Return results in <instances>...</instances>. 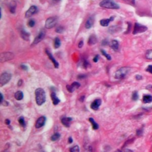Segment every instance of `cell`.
Masks as SVG:
<instances>
[{
	"mask_svg": "<svg viewBox=\"0 0 152 152\" xmlns=\"http://www.w3.org/2000/svg\"><path fill=\"white\" fill-rule=\"evenodd\" d=\"M14 55L12 52H3L1 54V55H0V61L2 62H4L12 60V59L14 58Z\"/></svg>",
	"mask_w": 152,
	"mask_h": 152,
	"instance_id": "cell-6",
	"label": "cell"
},
{
	"mask_svg": "<svg viewBox=\"0 0 152 152\" xmlns=\"http://www.w3.org/2000/svg\"><path fill=\"white\" fill-rule=\"evenodd\" d=\"M11 79V74L8 73H4L0 77V86L2 87L9 82Z\"/></svg>",
	"mask_w": 152,
	"mask_h": 152,
	"instance_id": "cell-4",
	"label": "cell"
},
{
	"mask_svg": "<svg viewBox=\"0 0 152 152\" xmlns=\"http://www.w3.org/2000/svg\"><path fill=\"white\" fill-rule=\"evenodd\" d=\"M94 23V18L93 17H90L88 18V20H87V22H86V24H85V27H86V29H90L91 27L93 26Z\"/></svg>",
	"mask_w": 152,
	"mask_h": 152,
	"instance_id": "cell-16",
	"label": "cell"
},
{
	"mask_svg": "<svg viewBox=\"0 0 152 152\" xmlns=\"http://www.w3.org/2000/svg\"><path fill=\"white\" fill-rule=\"evenodd\" d=\"M107 44H108V42L107 41V39H105V40H103V41H102V45H107Z\"/></svg>",
	"mask_w": 152,
	"mask_h": 152,
	"instance_id": "cell-39",
	"label": "cell"
},
{
	"mask_svg": "<svg viewBox=\"0 0 152 152\" xmlns=\"http://www.w3.org/2000/svg\"><path fill=\"white\" fill-rule=\"evenodd\" d=\"M85 152H92V149H91V147L89 146V147H87L86 149V151Z\"/></svg>",
	"mask_w": 152,
	"mask_h": 152,
	"instance_id": "cell-37",
	"label": "cell"
},
{
	"mask_svg": "<svg viewBox=\"0 0 152 152\" xmlns=\"http://www.w3.org/2000/svg\"><path fill=\"white\" fill-rule=\"evenodd\" d=\"M101 103H102V101H101V99L95 100L91 104V108L93 110H97L100 106H101Z\"/></svg>",
	"mask_w": 152,
	"mask_h": 152,
	"instance_id": "cell-12",
	"label": "cell"
},
{
	"mask_svg": "<svg viewBox=\"0 0 152 152\" xmlns=\"http://www.w3.org/2000/svg\"><path fill=\"white\" fill-rule=\"evenodd\" d=\"M46 54L48 55V57H49V58L50 59V60L52 61V62H53V64H54V66H55V67L56 68H58V67H59L58 62L56 61V60H55V59H54V56H53L52 55V54H51L50 52H49V51L47 50V49H46Z\"/></svg>",
	"mask_w": 152,
	"mask_h": 152,
	"instance_id": "cell-13",
	"label": "cell"
},
{
	"mask_svg": "<svg viewBox=\"0 0 152 152\" xmlns=\"http://www.w3.org/2000/svg\"><path fill=\"white\" fill-rule=\"evenodd\" d=\"M60 134H59V133H55V134H54V135H52V136L51 137V140L53 141H55L58 140L59 139V138H60Z\"/></svg>",
	"mask_w": 152,
	"mask_h": 152,
	"instance_id": "cell-27",
	"label": "cell"
},
{
	"mask_svg": "<svg viewBox=\"0 0 152 152\" xmlns=\"http://www.w3.org/2000/svg\"><path fill=\"white\" fill-rule=\"evenodd\" d=\"M51 98H52V101L53 103H54V105H56L60 103V101L56 96V94L55 93L52 92L51 93Z\"/></svg>",
	"mask_w": 152,
	"mask_h": 152,
	"instance_id": "cell-20",
	"label": "cell"
},
{
	"mask_svg": "<svg viewBox=\"0 0 152 152\" xmlns=\"http://www.w3.org/2000/svg\"><path fill=\"white\" fill-rule=\"evenodd\" d=\"M146 58L148 60H152V50H148L146 53Z\"/></svg>",
	"mask_w": 152,
	"mask_h": 152,
	"instance_id": "cell-26",
	"label": "cell"
},
{
	"mask_svg": "<svg viewBox=\"0 0 152 152\" xmlns=\"http://www.w3.org/2000/svg\"><path fill=\"white\" fill-rule=\"evenodd\" d=\"M99 60V55H97L96 56H95V58H93V61L95 62H97V61H98Z\"/></svg>",
	"mask_w": 152,
	"mask_h": 152,
	"instance_id": "cell-38",
	"label": "cell"
},
{
	"mask_svg": "<svg viewBox=\"0 0 152 152\" xmlns=\"http://www.w3.org/2000/svg\"><path fill=\"white\" fill-rule=\"evenodd\" d=\"M127 1H128V2H129V3H130L131 4H135V0H127Z\"/></svg>",
	"mask_w": 152,
	"mask_h": 152,
	"instance_id": "cell-41",
	"label": "cell"
},
{
	"mask_svg": "<svg viewBox=\"0 0 152 152\" xmlns=\"http://www.w3.org/2000/svg\"><path fill=\"white\" fill-rule=\"evenodd\" d=\"M143 102L145 103H150V102H152V96H151V95H144L143 98Z\"/></svg>",
	"mask_w": 152,
	"mask_h": 152,
	"instance_id": "cell-22",
	"label": "cell"
},
{
	"mask_svg": "<svg viewBox=\"0 0 152 152\" xmlns=\"http://www.w3.org/2000/svg\"><path fill=\"white\" fill-rule=\"evenodd\" d=\"M113 20V17H111V18H107V19H102L100 21V24L102 26L106 27L109 25V23L111 22V21Z\"/></svg>",
	"mask_w": 152,
	"mask_h": 152,
	"instance_id": "cell-14",
	"label": "cell"
},
{
	"mask_svg": "<svg viewBox=\"0 0 152 152\" xmlns=\"http://www.w3.org/2000/svg\"><path fill=\"white\" fill-rule=\"evenodd\" d=\"M147 30V28L146 26L136 23L135 24L134 30H133V34H137V33H143V32H146Z\"/></svg>",
	"mask_w": 152,
	"mask_h": 152,
	"instance_id": "cell-7",
	"label": "cell"
},
{
	"mask_svg": "<svg viewBox=\"0 0 152 152\" xmlns=\"http://www.w3.org/2000/svg\"><path fill=\"white\" fill-rule=\"evenodd\" d=\"M21 36L22 37L24 40H29V37H30V33L29 32H27L25 30H21Z\"/></svg>",
	"mask_w": 152,
	"mask_h": 152,
	"instance_id": "cell-19",
	"label": "cell"
},
{
	"mask_svg": "<svg viewBox=\"0 0 152 152\" xmlns=\"http://www.w3.org/2000/svg\"><path fill=\"white\" fill-rule=\"evenodd\" d=\"M89 121L91 122V124H92V127L93 129H97L99 128V125L95 121V120L93 119V118H89Z\"/></svg>",
	"mask_w": 152,
	"mask_h": 152,
	"instance_id": "cell-24",
	"label": "cell"
},
{
	"mask_svg": "<svg viewBox=\"0 0 152 152\" xmlns=\"http://www.w3.org/2000/svg\"><path fill=\"white\" fill-rule=\"evenodd\" d=\"M36 102L38 105L40 106L45 103L46 101L45 91L43 89L38 88L35 90Z\"/></svg>",
	"mask_w": 152,
	"mask_h": 152,
	"instance_id": "cell-1",
	"label": "cell"
},
{
	"mask_svg": "<svg viewBox=\"0 0 152 152\" xmlns=\"http://www.w3.org/2000/svg\"><path fill=\"white\" fill-rule=\"evenodd\" d=\"M101 7L108 9H118L119 6L112 0H103L99 3Z\"/></svg>",
	"mask_w": 152,
	"mask_h": 152,
	"instance_id": "cell-2",
	"label": "cell"
},
{
	"mask_svg": "<svg viewBox=\"0 0 152 152\" xmlns=\"http://www.w3.org/2000/svg\"><path fill=\"white\" fill-rule=\"evenodd\" d=\"M132 99H133V100H134V101H137V100L138 99V93H137V91H135L133 92V95H132Z\"/></svg>",
	"mask_w": 152,
	"mask_h": 152,
	"instance_id": "cell-31",
	"label": "cell"
},
{
	"mask_svg": "<svg viewBox=\"0 0 152 152\" xmlns=\"http://www.w3.org/2000/svg\"><path fill=\"white\" fill-rule=\"evenodd\" d=\"M21 68H22L23 70H28V67H27V66H26V65H21Z\"/></svg>",
	"mask_w": 152,
	"mask_h": 152,
	"instance_id": "cell-42",
	"label": "cell"
},
{
	"mask_svg": "<svg viewBox=\"0 0 152 152\" xmlns=\"http://www.w3.org/2000/svg\"><path fill=\"white\" fill-rule=\"evenodd\" d=\"M115 152H122L120 150H117Z\"/></svg>",
	"mask_w": 152,
	"mask_h": 152,
	"instance_id": "cell-48",
	"label": "cell"
},
{
	"mask_svg": "<svg viewBox=\"0 0 152 152\" xmlns=\"http://www.w3.org/2000/svg\"><path fill=\"white\" fill-rule=\"evenodd\" d=\"M54 48H58L61 45V41L60 39L58 38H56L54 40Z\"/></svg>",
	"mask_w": 152,
	"mask_h": 152,
	"instance_id": "cell-25",
	"label": "cell"
},
{
	"mask_svg": "<svg viewBox=\"0 0 152 152\" xmlns=\"http://www.w3.org/2000/svg\"><path fill=\"white\" fill-rule=\"evenodd\" d=\"M70 152H80V149L78 146H75L70 149Z\"/></svg>",
	"mask_w": 152,
	"mask_h": 152,
	"instance_id": "cell-29",
	"label": "cell"
},
{
	"mask_svg": "<svg viewBox=\"0 0 152 152\" xmlns=\"http://www.w3.org/2000/svg\"><path fill=\"white\" fill-rule=\"evenodd\" d=\"M110 45H111V47L112 48V49L115 51H117L119 49V43H118V42L117 40H112Z\"/></svg>",
	"mask_w": 152,
	"mask_h": 152,
	"instance_id": "cell-18",
	"label": "cell"
},
{
	"mask_svg": "<svg viewBox=\"0 0 152 152\" xmlns=\"http://www.w3.org/2000/svg\"><path fill=\"white\" fill-rule=\"evenodd\" d=\"M0 96H1V100H0V103H2V101H3V96H2V94H0Z\"/></svg>",
	"mask_w": 152,
	"mask_h": 152,
	"instance_id": "cell-44",
	"label": "cell"
},
{
	"mask_svg": "<svg viewBox=\"0 0 152 152\" xmlns=\"http://www.w3.org/2000/svg\"><path fill=\"white\" fill-rule=\"evenodd\" d=\"M57 23V18L56 17H51L48 18L45 22V28L46 29H51L55 26Z\"/></svg>",
	"mask_w": 152,
	"mask_h": 152,
	"instance_id": "cell-5",
	"label": "cell"
},
{
	"mask_svg": "<svg viewBox=\"0 0 152 152\" xmlns=\"http://www.w3.org/2000/svg\"><path fill=\"white\" fill-rule=\"evenodd\" d=\"M135 79H136L137 80H140L142 79V76H140V75H137V76H135Z\"/></svg>",
	"mask_w": 152,
	"mask_h": 152,
	"instance_id": "cell-40",
	"label": "cell"
},
{
	"mask_svg": "<svg viewBox=\"0 0 152 152\" xmlns=\"http://www.w3.org/2000/svg\"><path fill=\"white\" fill-rule=\"evenodd\" d=\"M80 86V84L78 82H74L71 86L67 85V89L68 90L69 92H73L76 89H77Z\"/></svg>",
	"mask_w": 152,
	"mask_h": 152,
	"instance_id": "cell-11",
	"label": "cell"
},
{
	"mask_svg": "<svg viewBox=\"0 0 152 152\" xmlns=\"http://www.w3.org/2000/svg\"><path fill=\"white\" fill-rule=\"evenodd\" d=\"M64 31V29L63 27L62 26H59L56 29V30H55V32H57L58 33H63Z\"/></svg>",
	"mask_w": 152,
	"mask_h": 152,
	"instance_id": "cell-32",
	"label": "cell"
},
{
	"mask_svg": "<svg viewBox=\"0 0 152 152\" xmlns=\"http://www.w3.org/2000/svg\"><path fill=\"white\" fill-rule=\"evenodd\" d=\"M22 83H23V81H22V80H18V86H22Z\"/></svg>",
	"mask_w": 152,
	"mask_h": 152,
	"instance_id": "cell-43",
	"label": "cell"
},
{
	"mask_svg": "<svg viewBox=\"0 0 152 152\" xmlns=\"http://www.w3.org/2000/svg\"><path fill=\"white\" fill-rule=\"evenodd\" d=\"M124 152H133L132 151V150H129V149H125Z\"/></svg>",
	"mask_w": 152,
	"mask_h": 152,
	"instance_id": "cell-47",
	"label": "cell"
},
{
	"mask_svg": "<svg viewBox=\"0 0 152 152\" xmlns=\"http://www.w3.org/2000/svg\"><path fill=\"white\" fill-rule=\"evenodd\" d=\"M46 122V118L45 117H41L38 119L36 122L35 127L36 128H40L45 125Z\"/></svg>",
	"mask_w": 152,
	"mask_h": 152,
	"instance_id": "cell-10",
	"label": "cell"
},
{
	"mask_svg": "<svg viewBox=\"0 0 152 152\" xmlns=\"http://www.w3.org/2000/svg\"><path fill=\"white\" fill-rule=\"evenodd\" d=\"M14 97H15L17 101H21V100L23 99V93L22 91H18L15 93L14 95Z\"/></svg>",
	"mask_w": 152,
	"mask_h": 152,
	"instance_id": "cell-23",
	"label": "cell"
},
{
	"mask_svg": "<svg viewBox=\"0 0 152 152\" xmlns=\"http://www.w3.org/2000/svg\"><path fill=\"white\" fill-rule=\"evenodd\" d=\"M73 142V139L71 137H69L68 138V143H71Z\"/></svg>",
	"mask_w": 152,
	"mask_h": 152,
	"instance_id": "cell-46",
	"label": "cell"
},
{
	"mask_svg": "<svg viewBox=\"0 0 152 152\" xmlns=\"http://www.w3.org/2000/svg\"><path fill=\"white\" fill-rule=\"evenodd\" d=\"M72 120L71 118H62L61 119V122L65 127H70V122Z\"/></svg>",
	"mask_w": 152,
	"mask_h": 152,
	"instance_id": "cell-15",
	"label": "cell"
},
{
	"mask_svg": "<svg viewBox=\"0 0 152 152\" xmlns=\"http://www.w3.org/2000/svg\"><path fill=\"white\" fill-rule=\"evenodd\" d=\"M45 36V31L44 30L40 31V33H39V34L36 37L34 40H33L32 45H36V44H38V43L40 42L42 40H43V39L44 38Z\"/></svg>",
	"mask_w": 152,
	"mask_h": 152,
	"instance_id": "cell-8",
	"label": "cell"
},
{
	"mask_svg": "<svg viewBox=\"0 0 152 152\" xmlns=\"http://www.w3.org/2000/svg\"><path fill=\"white\" fill-rule=\"evenodd\" d=\"M97 42V40L96 36L95 34H91L90 36L89 37V39L88 44L89 45H93L96 44Z\"/></svg>",
	"mask_w": 152,
	"mask_h": 152,
	"instance_id": "cell-17",
	"label": "cell"
},
{
	"mask_svg": "<svg viewBox=\"0 0 152 152\" xmlns=\"http://www.w3.org/2000/svg\"><path fill=\"white\" fill-rule=\"evenodd\" d=\"M38 11V8L36 6H31V7L29 8V9L26 12L25 14V17L26 18H29L31 16H32L34 14H35Z\"/></svg>",
	"mask_w": 152,
	"mask_h": 152,
	"instance_id": "cell-9",
	"label": "cell"
},
{
	"mask_svg": "<svg viewBox=\"0 0 152 152\" xmlns=\"http://www.w3.org/2000/svg\"><path fill=\"white\" fill-rule=\"evenodd\" d=\"M54 1H55V2H58V1H60L61 0H53Z\"/></svg>",
	"mask_w": 152,
	"mask_h": 152,
	"instance_id": "cell-49",
	"label": "cell"
},
{
	"mask_svg": "<svg viewBox=\"0 0 152 152\" xmlns=\"http://www.w3.org/2000/svg\"><path fill=\"white\" fill-rule=\"evenodd\" d=\"M83 40H81V41L79 42L78 46H79V48H81L83 47Z\"/></svg>",
	"mask_w": 152,
	"mask_h": 152,
	"instance_id": "cell-36",
	"label": "cell"
},
{
	"mask_svg": "<svg viewBox=\"0 0 152 152\" xmlns=\"http://www.w3.org/2000/svg\"><path fill=\"white\" fill-rule=\"evenodd\" d=\"M143 129H142V128H140V129H138V130L137 131V135H138V136H140V135H141L142 134H143Z\"/></svg>",
	"mask_w": 152,
	"mask_h": 152,
	"instance_id": "cell-34",
	"label": "cell"
},
{
	"mask_svg": "<svg viewBox=\"0 0 152 152\" xmlns=\"http://www.w3.org/2000/svg\"><path fill=\"white\" fill-rule=\"evenodd\" d=\"M5 122H6V124L7 125H10V121L9 119H6Z\"/></svg>",
	"mask_w": 152,
	"mask_h": 152,
	"instance_id": "cell-45",
	"label": "cell"
},
{
	"mask_svg": "<svg viewBox=\"0 0 152 152\" xmlns=\"http://www.w3.org/2000/svg\"><path fill=\"white\" fill-rule=\"evenodd\" d=\"M146 70V71H147V72H149V73H150L152 74V65H149Z\"/></svg>",
	"mask_w": 152,
	"mask_h": 152,
	"instance_id": "cell-35",
	"label": "cell"
},
{
	"mask_svg": "<svg viewBox=\"0 0 152 152\" xmlns=\"http://www.w3.org/2000/svg\"><path fill=\"white\" fill-rule=\"evenodd\" d=\"M16 6H17V4H16V2L15 1H13L10 2V11L11 13L14 14L16 12Z\"/></svg>",
	"mask_w": 152,
	"mask_h": 152,
	"instance_id": "cell-21",
	"label": "cell"
},
{
	"mask_svg": "<svg viewBox=\"0 0 152 152\" xmlns=\"http://www.w3.org/2000/svg\"><path fill=\"white\" fill-rule=\"evenodd\" d=\"M18 122H19L20 124L22 126V127H24L26 126V123H25V121H24V119L23 117H20L18 118Z\"/></svg>",
	"mask_w": 152,
	"mask_h": 152,
	"instance_id": "cell-28",
	"label": "cell"
},
{
	"mask_svg": "<svg viewBox=\"0 0 152 152\" xmlns=\"http://www.w3.org/2000/svg\"><path fill=\"white\" fill-rule=\"evenodd\" d=\"M129 70H130V68L129 67H127L121 68L115 73V78L117 79H122L129 73Z\"/></svg>",
	"mask_w": 152,
	"mask_h": 152,
	"instance_id": "cell-3",
	"label": "cell"
},
{
	"mask_svg": "<svg viewBox=\"0 0 152 152\" xmlns=\"http://www.w3.org/2000/svg\"><path fill=\"white\" fill-rule=\"evenodd\" d=\"M35 24V22H34L33 20H30L28 22V26H29L30 28H32L33 27Z\"/></svg>",
	"mask_w": 152,
	"mask_h": 152,
	"instance_id": "cell-33",
	"label": "cell"
},
{
	"mask_svg": "<svg viewBox=\"0 0 152 152\" xmlns=\"http://www.w3.org/2000/svg\"><path fill=\"white\" fill-rule=\"evenodd\" d=\"M101 52H102V54H103V55H104V56H105L106 58H107V60H111V55H109V54H107V53L106 52V51H105L103 50V49H101Z\"/></svg>",
	"mask_w": 152,
	"mask_h": 152,
	"instance_id": "cell-30",
	"label": "cell"
}]
</instances>
